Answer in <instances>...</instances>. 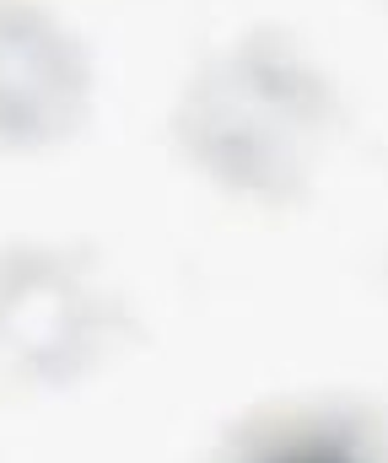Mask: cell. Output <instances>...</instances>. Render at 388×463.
Segmentation results:
<instances>
[{"label":"cell","instance_id":"cell-1","mask_svg":"<svg viewBox=\"0 0 388 463\" xmlns=\"http://www.w3.org/2000/svg\"><path fill=\"white\" fill-rule=\"evenodd\" d=\"M324 114L329 87L318 71L286 38L254 33L189 81L178 129L211 178L259 200H280L302 189Z\"/></svg>","mask_w":388,"mask_h":463},{"label":"cell","instance_id":"cell-4","mask_svg":"<svg viewBox=\"0 0 388 463\" xmlns=\"http://www.w3.org/2000/svg\"><path fill=\"white\" fill-rule=\"evenodd\" d=\"M232 463H388L362 410H291L254 426Z\"/></svg>","mask_w":388,"mask_h":463},{"label":"cell","instance_id":"cell-3","mask_svg":"<svg viewBox=\"0 0 388 463\" xmlns=\"http://www.w3.org/2000/svg\"><path fill=\"white\" fill-rule=\"evenodd\" d=\"M92 329L87 297L33 259H16V275H0V340L33 361H76Z\"/></svg>","mask_w":388,"mask_h":463},{"label":"cell","instance_id":"cell-2","mask_svg":"<svg viewBox=\"0 0 388 463\" xmlns=\"http://www.w3.org/2000/svg\"><path fill=\"white\" fill-rule=\"evenodd\" d=\"M87 109L81 43L33 0H0V151L49 146Z\"/></svg>","mask_w":388,"mask_h":463}]
</instances>
